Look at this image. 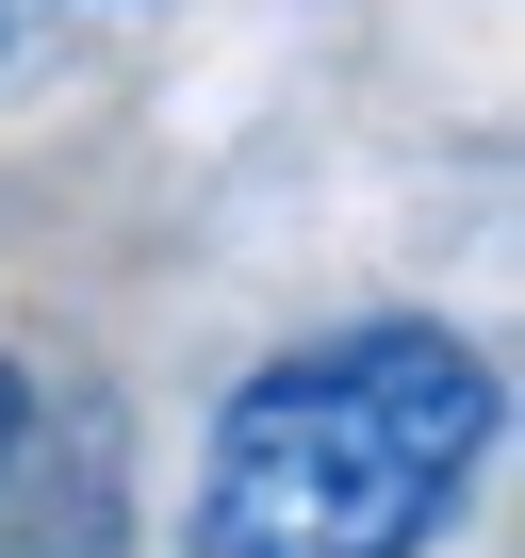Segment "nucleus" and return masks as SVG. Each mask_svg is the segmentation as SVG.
<instances>
[{
	"label": "nucleus",
	"mask_w": 525,
	"mask_h": 558,
	"mask_svg": "<svg viewBox=\"0 0 525 558\" xmlns=\"http://www.w3.org/2000/svg\"><path fill=\"white\" fill-rule=\"evenodd\" d=\"M17 427H34V378H17V362H0V460H17Z\"/></svg>",
	"instance_id": "obj_2"
},
{
	"label": "nucleus",
	"mask_w": 525,
	"mask_h": 558,
	"mask_svg": "<svg viewBox=\"0 0 525 558\" xmlns=\"http://www.w3.org/2000/svg\"><path fill=\"white\" fill-rule=\"evenodd\" d=\"M509 378L443 313H362L280 345L197 444L181 558H427L492 476Z\"/></svg>",
	"instance_id": "obj_1"
},
{
	"label": "nucleus",
	"mask_w": 525,
	"mask_h": 558,
	"mask_svg": "<svg viewBox=\"0 0 525 558\" xmlns=\"http://www.w3.org/2000/svg\"><path fill=\"white\" fill-rule=\"evenodd\" d=\"M0 50H17V0H0Z\"/></svg>",
	"instance_id": "obj_3"
}]
</instances>
